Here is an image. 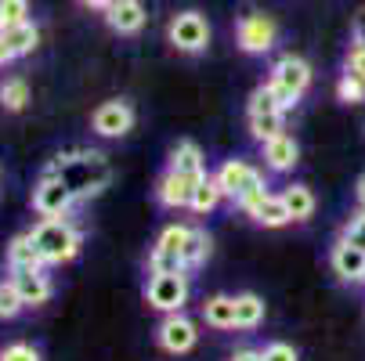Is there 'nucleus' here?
Segmentation results:
<instances>
[{
  "mask_svg": "<svg viewBox=\"0 0 365 361\" xmlns=\"http://www.w3.org/2000/svg\"><path fill=\"white\" fill-rule=\"evenodd\" d=\"M29 235H33L36 249L43 253L47 268H55V264H69L73 256L80 253V246H83V235H80L66 217H43Z\"/></svg>",
  "mask_w": 365,
  "mask_h": 361,
  "instance_id": "f257e3e1",
  "label": "nucleus"
},
{
  "mask_svg": "<svg viewBox=\"0 0 365 361\" xmlns=\"http://www.w3.org/2000/svg\"><path fill=\"white\" fill-rule=\"evenodd\" d=\"M167 40L181 55H199V51L210 47V22L202 11H178L167 26Z\"/></svg>",
  "mask_w": 365,
  "mask_h": 361,
  "instance_id": "f03ea898",
  "label": "nucleus"
},
{
  "mask_svg": "<svg viewBox=\"0 0 365 361\" xmlns=\"http://www.w3.org/2000/svg\"><path fill=\"white\" fill-rule=\"evenodd\" d=\"M73 202H76V192L73 184L62 177V174H43L40 184L33 188V210L40 217H66L73 210Z\"/></svg>",
  "mask_w": 365,
  "mask_h": 361,
  "instance_id": "7ed1b4c3",
  "label": "nucleus"
},
{
  "mask_svg": "<svg viewBox=\"0 0 365 361\" xmlns=\"http://www.w3.org/2000/svg\"><path fill=\"white\" fill-rule=\"evenodd\" d=\"M279 40V26L272 15L264 11H250L235 22V43L246 51V55H268Z\"/></svg>",
  "mask_w": 365,
  "mask_h": 361,
  "instance_id": "20e7f679",
  "label": "nucleus"
},
{
  "mask_svg": "<svg viewBox=\"0 0 365 361\" xmlns=\"http://www.w3.org/2000/svg\"><path fill=\"white\" fill-rule=\"evenodd\" d=\"M214 177H217L225 199H232V202H242L246 195L268 188V184H264V174H260L257 167H250L246 159H228V163H221V170H217Z\"/></svg>",
  "mask_w": 365,
  "mask_h": 361,
  "instance_id": "39448f33",
  "label": "nucleus"
},
{
  "mask_svg": "<svg viewBox=\"0 0 365 361\" xmlns=\"http://www.w3.org/2000/svg\"><path fill=\"white\" fill-rule=\"evenodd\" d=\"M145 300L148 307H155V311H181V307L188 303V275L185 271H174V275H152L148 286H145Z\"/></svg>",
  "mask_w": 365,
  "mask_h": 361,
  "instance_id": "423d86ee",
  "label": "nucleus"
},
{
  "mask_svg": "<svg viewBox=\"0 0 365 361\" xmlns=\"http://www.w3.org/2000/svg\"><path fill=\"white\" fill-rule=\"evenodd\" d=\"M235 206H239L246 217H253L260 228H282V224L293 221L289 210H286V202H282V195H272L268 188H260V192L246 195V199L235 202Z\"/></svg>",
  "mask_w": 365,
  "mask_h": 361,
  "instance_id": "0eeeda50",
  "label": "nucleus"
},
{
  "mask_svg": "<svg viewBox=\"0 0 365 361\" xmlns=\"http://www.w3.org/2000/svg\"><path fill=\"white\" fill-rule=\"evenodd\" d=\"M91 127L98 137H127L134 130V109L127 105V101H101V105L94 109L91 116Z\"/></svg>",
  "mask_w": 365,
  "mask_h": 361,
  "instance_id": "6e6552de",
  "label": "nucleus"
},
{
  "mask_svg": "<svg viewBox=\"0 0 365 361\" xmlns=\"http://www.w3.org/2000/svg\"><path fill=\"white\" fill-rule=\"evenodd\" d=\"M155 340H160V347H163L167 354H188V350L195 347L199 333H195V322H192L188 315L170 311V315L160 322V329H155Z\"/></svg>",
  "mask_w": 365,
  "mask_h": 361,
  "instance_id": "1a4fd4ad",
  "label": "nucleus"
},
{
  "mask_svg": "<svg viewBox=\"0 0 365 361\" xmlns=\"http://www.w3.org/2000/svg\"><path fill=\"white\" fill-rule=\"evenodd\" d=\"M206 177V174H202ZM202 177H192V174H178L167 167V174L155 181V202L167 206V210H188V202H192V192Z\"/></svg>",
  "mask_w": 365,
  "mask_h": 361,
  "instance_id": "9d476101",
  "label": "nucleus"
},
{
  "mask_svg": "<svg viewBox=\"0 0 365 361\" xmlns=\"http://www.w3.org/2000/svg\"><path fill=\"white\" fill-rule=\"evenodd\" d=\"M329 268H333V275L340 282H351V286L365 282V249L347 242V239H340L333 246V253H329Z\"/></svg>",
  "mask_w": 365,
  "mask_h": 361,
  "instance_id": "9b49d317",
  "label": "nucleus"
},
{
  "mask_svg": "<svg viewBox=\"0 0 365 361\" xmlns=\"http://www.w3.org/2000/svg\"><path fill=\"white\" fill-rule=\"evenodd\" d=\"M145 19H148L145 0H113V4L106 8V22H109V29L120 33V36H134V33H141Z\"/></svg>",
  "mask_w": 365,
  "mask_h": 361,
  "instance_id": "f8f14e48",
  "label": "nucleus"
},
{
  "mask_svg": "<svg viewBox=\"0 0 365 361\" xmlns=\"http://www.w3.org/2000/svg\"><path fill=\"white\" fill-rule=\"evenodd\" d=\"M272 83L293 90L297 98H304V90L311 87V66L297 55H282L275 66H272Z\"/></svg>",
  "mask_w": 365,
  "mask_h": 361,
  "instance_id": "ddd939ff",
  "label": "nucleus"
},
{
  "mask_svg": "<svg viewBox=\"0 0 365 361\" xmlns=\"http://www.w3.org/2000/svg\"><path fill=\"white\" fill-rule=\"evenodd\" d=\"M264 163H268V170H275V174H289L297 163H300V148H297V141H293V134H275L272 141H264Z\"/></svg>",
  "mask_w": 365,
  "mask_h": 361,
  "instance_id": "4468645a",
  "label": "nucleus"
},
{
  "mask_svg": "<svg viewBox=\"0 0 365 361\" xmlns=\"http://www.w3.org/2000/svg\"><path fill=\"white\" fill-rule=\"evenodd\" d=\"M8 268L11 271H43L47 268L43 253L36 249V242H33L29 231H22V235H15L8 242Z\"/></svg>",
  "mask_w": 365,
  "mask_h": 361,
  "instance_id": "2eb2a0df",
  "label": "nucleus"
},
{
  "mask_svg": "<svg viewBox=\"0 0 365 361\" xmlns=\"http://www.w3.org/2000/svg\"><path fill=\"white\" fill-rule=\"evenodd\" d=\"M11 282L19 286V296L26 307H43L51 300V278L43 271H11Z\"/></svg>",
  "mask_w": 365,
  "mask_h": 361,
  "instance_id": "dca6fc26",
  "label": "nucleus"
},
{
  "mask_svg": "<svg viewBox=\"0 0 365 361\" xmlns=\"http://www.w3.org/2000/svg\"><path fill=\"white\" fill-rule=\"evenodd\" d=\"M202 322L210 329H235V296H210L202 300Z\"/></svg>",
  "mask_w": 365,
  "mask_h": 361,
  "instance_id": "f3484780",
  "label": "nucleus"
},
{
  "mask_svg": "<svg viewBox=\"0 0 365 361\" xmlns=\"http://www.w3.org/2000/svg\"><path fill=\"white\" fill-rule=\"evenodd\" d=\"M167 167L178 170V174H192V177H202V174H206L202 152H199L195 141H178V145L170 148V163H167Z\"/></svg>",
  "mask_w": 365,
  "mask_h": 361,
  "instance_id": "a211bd4d",
  "label": "nucleus"
},
{
  "mask_svg": "<svg viewBox=\"0 0 365 361\" xmlns=\"http://www.w3.org/2000/svg\"><path fill=\"white\" fill-rule=\"evenodd\" d=\"M282 202H286V210H289V217H293L297 224H304V221L315 217V195H311L307 184H289V188L282 192Z\"/></svg>",
  "mask_w": 365,
  "mask_h": 361,
  "instance_id": "6ab92c4d",
  "label": "nucleus"
},
{
  "mask_svg": "<svg viewBox=\"0 0 365 361\" xmlns=\"http://www.w3.org/2000/svg\"><path fill=\"white\" fill-rule=\"evenodd\" d=\"M260 322H264V300H260L257 293H239L235 296V329L250 333Z\"/></svg>",
  "mask_w": 365,
  "mask_h": 361,
  "instance_id": "aec40b11",
  "label": "nucleus"
},
{
  "mask_svg": "<svg viewBox=\"0 0 365 361\" xmlns=\"http://www.w3.org/2000/svg\"><path fill=\"white\" fill-rule=\"evenodd\" d=\"M221 199H225V192H221L217 177L206 174V177L195 184V192H192L188 210H192V214H210V210H217V202H221Z\"/></svg>",
  "mask_w": 365,
  "mask_h": 361,
  "instance_id": "412c9836",
  "label": "nucleus"
},
{
  "mask_svg": "<svg viewBox=\"0 0 365 361\" xmlns=\"http://www.w3.org/2000/svg\"><path fill=\"white\" fill-rule=\"evenodd\" d=\"M210 235H206L202 228H188V242H185V249H181V261H185V268L192 271V268H199V264H206V256H210Z\"/></svg>",
  "mask_w": 365,
  "mask_h": 361,
  "instance_id": "4be33fe9",
  "label": "nucleus"
},
{
  "mask_svg": "<svg viewBox=\"0 0 365 361\" xmlns=\"http://www.w3.org/2000/svg\"><path fill=\"white\" fill-rule=\"evenodd\" d=\"M4 40L11 43V51H15V58H22V55H33V47L40 43V29H36V22H19V26H11L8 33H4Z\"/></svg>",
  "mask_w": 365,
  "mask_h": 361,
  "instance_id": "5701e85b",
  "label": "nucleus"
},
{
  "mask_svg": "<svg viewBox=\"0 0 365 361\" xmlns=\"http://www.w3.org/2000/svg\"><path fill=\"white\" fill-rule=\"evenodd\" d=\"M286 113H250V134L264 145V141H272L275 134H282L286 130V120H282Z\"/></svg>",
  "mask_w": 365,
  "mask_h": 361,
  "instance_id": "b1692460",
  "label": "nucleus"
},
{
  "mask_svg": "<svg viewBox=\"0 0 365 361\" xmlns=\"http://www.w3.org/2000/svg\"><path fill=\"white\" fill-rule=\"evenodd\" d=\"M0 105H4L8 113H22L29 105V83L22 76H11L0 83Z\"/></svg>",
  "mask_w": 365,
  "mask_h": 361,
  "instance_id": "393cba45",
  "label": "nucleus"
},
{
  "mask_svg": "<svg viewBox=\"0 0 365 361\" xmlns=\"http://www.w3.org/2000/svg\"><path fill=\"white\" fill-rule=\"evenodd\" d=\"M148 271L152 275H174V271H188L185 261H181V253H170V249H160L155 246L148 253Z\"/></svg>",
  "mask_w": 365,
  "mask_h": 361,
  "instance_id": "a878e982",
  "label": "nucleus"
},
{
  "mask_svg": "<svg viewBox=\"0 0 365 361\" xmlns=\"http://www.w3.org/2000/svg\"><path fill=\"white\" fill-rule=\"evenodd\" d=\"M336 98L347 101V105H361V101H365V80L347 69V73L336 80Z\"/></svg>",
  "mask_w": 365,
  "mask_h": 361,
  "instance_id": "bb28decb",
  "label": "nucleus"
},
{
  "mask_svg": "<svg viewBox=\"0 0 365 361\" xmlns=\"http://www.w3.org/2000/svg\"><path fill=\"white\" fill-rule=\"evenodd\" d=\"M29 19V0H0V33Z\"/></svg>",
  "mask_w": 365,
  "mask_h": 361,
  "instance_id": "cd10ccee",
  "label": "nucleus"
},
{
  "mask_svg": "<svg viewBox=\"0 0 365 361\" xmlns=\"http://www.w3.org/2000/svg\"><path fill=\"white\" fill-rule=\"evenodd\" d=\"M22 307H26V303H22V296H19V286H15L11 278H4V282H0V318L11 322Z\"/></svg>",
  "mask_w": 365,
  "mask_h": 361,
  "instance_id": "c85d7f7f",
  "label": "nucleus"
},
{
  "mask_svg": "<svg viewBox=\"0 0 365 361\" xmlns=\"http://www.w3.org/2000/svg\"><path fill=\"white\" fill-rule=\"evenodd\" d=\"M246 113H282L279 98H275V87L272 83H260L253 94H250V109Z\"/></svg>",
  "mask_w": 365,
  "mask_h": 361,
  "instance_id": "c756f323",
  "label": "nucleus"
},
{
  "mask_svg": "<svg viewBox=\"0 0 365 361\" xmlns=\"http://www.w3.org/2000/svg\"><path fill=\"white\" fill-rule=\"evenodd\" d=\"M185 242H188V224H170V228L160 231V239H155V246H160V249H170V253H181Z\"/></svg>",
  "mask_w": 365,
  "mask_h": 361,
  "instance_id": "7c9ffc66",
  "label": "nucleus"
},
{
  "mask_svg": "<svg viewBox=\"0 0 365 361\" xmlns=\"http://www.w3.org/2000/svg\"><path fill=\"white\" fill-rule=\"evenodd\" d=\"M0 361H40V354L29 343H11V347L0 350Z\"/></svg>",
  "mask_w": 365,
  "mask_h": 361,
  "instance_id": "2f4dec72",
  "label": "nucleus"
},
{
  "mask_svg": "<svg viewBox=\"0 0 365 361\" xmlns=\"http://www.w3.org/2000/svg\"><path fill=\"white\" fill-rule=\"evenodd\" d=\"M260 354H264V361H300V357H297V350H293L289 343H282V340L268 343V347L260 350Z\"/></svg>",
  "mask_w": 365,
  "mask_h": 361,
  "instance_id": "473e14b6",
  "label": "nucleus"
},
{
  "mask_svg": "<svg viewBox=\"0 0 365 361\" xmlns=\"http://www.w3.org/2000/svg\"><path fill=\"white\" fill-rule=\"evenodd\" d=\"M347 69L358 73V76L365 80V43H361V40H354L351 51H347Z\"/></svg>",
  "mask_w": 365,
  "mask_h": 361,
  "instance_id": "72a5a7b5",
  "label": "nucleus"
},
{
  "mask_svg": "<svg viewBox=\"0 0 365 361\" xmlns=\"http://www.w3.org/2000/svg\"><path fill=\"white\" fill-rule=\"evenodd\" d=\"M344 239L347 242H354V246H361L365 249V210L358 214V217H351V224L344 228Z\"/></svg>",
  "mask_w": 365,
  "mask_h": 361,
  "instance_id": "f704fd0d",
  "label": "nucleus"
},
{
  "mask_svg": "<svg viewBox=\"0 0 365 361\" xmlns=\"http://www.w3.org/2000/svg\"><path fill=\"white\" fill-rule=\"evenodd\" d=\"M11 62H15V51H11V43L4 40V33H0V69L11 66Z\"/></svg>",
  "mask_w": 365,
  "mask_h": 361,
  "instance_id": "c9c22d12",
  "label": "nucleus"
},
{
  "mask_svg": "<svg viewBox=\"0 0 365 361\" xmlns=\"http://www.w3.org/2000/svg\"><path fill=\"white\" fill-rule=\"evenodd\" d=\"M232 361H264V354H260V350H235Z\"/></svg>",
  "mask_w": 365,
  "mask_h": 361,
  "instance_id": "e433bc0d",
  "label": "nucleus"
},
{
  "mask_svg": "<svg viewBox=\"0 0 365 361\" xmlns=\"http://www.w3.org/2000/svg\"><path fill=\"white\" fill-rule=\"evenodd\" d=\"M113 4V0H80V8H87V11H106Z\"/></svg>",
  "mask_w": 365,
  "mask_h": 361,
  "instance_id": "4c0bfd02",
  "label": "nucleus"
},
{
  "mask_svg": "<svg viewBox=\"0 0 365 361\" xmlns=\"http://www.w3.org/2000/svg\"><path fill=\"white\" fill-rule=\"evenodd\" d=\"M354 199H358V206L365 210V174L358 177V184H354Z\"/></svg>",
  "mask_w": 365,
  "mask_h": 361,
  "instance_id": "58836bf2",
  "label": "nucleus"
}]
</instances>
